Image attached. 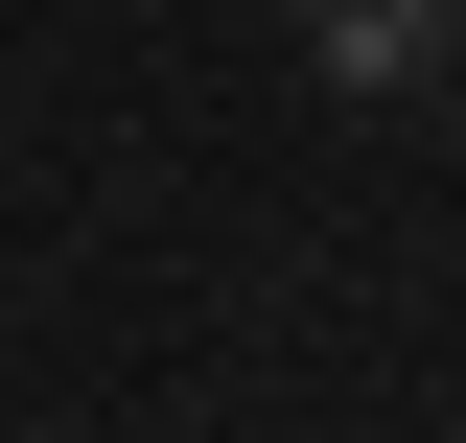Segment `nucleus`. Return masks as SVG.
<instances>
[{"instance_id": "f257e3e1", "label": "nucleus", "mask_w": 466, "mask_h": 443, "mask_svg": "<svg viewBox=\"0 0 466 443\" xmlns=\"http://www.w3.org/2000/svg\"><path fill=\"white\" fill-rule=\"evenodd\" d=\"M303 47H327V94H420L466 47V0H303Z\"/></svg>"}]
</instances>
